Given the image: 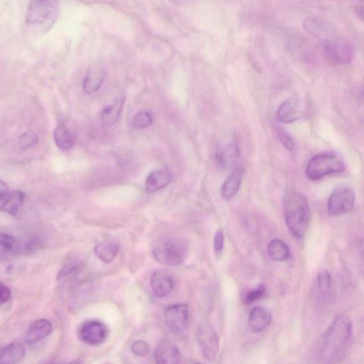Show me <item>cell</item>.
Segmentation results:
<instances>
[{
  "label": "cell",
  "instance_id": "obj_19",
  "mask_svg": "<svg viewBox=\"0 0 364 364\" xmlns=\"http://www.w3.org/2000/svg\"><path fill=\"white\" fill-rule=\"evenodd\" d=\"M25 193L20 190L9 192L2 200L0 210L11 215H16L23 205Z\"/></svg>",
  "mask_w": 364,
  "mask_h": 364
},
{
  "label": "cell",
  "instance_id": "obj_36",
  "mask_svg": "<svg viewBox=\"0 0 364 364\" xmlns=\"http://www.w3.org/2000/svg\"><path fill=\"white\" fill-rule=\"evenodd\" d=\"M11 298V291L4 283L0 282V305L6 303Z\"/></svg>",
  "mask_w": 364,
  "mask_h": 364
},
{
  "label": "cell",
  "instance_id": "obj_29",
  "mask_svg": "<svg viewBox=\"0 0 364 364\" xmlns=\"http://www.w3.org/2000/svg\"><path fill=\"white\" fill-rule=\"evenodd\" d=\"M39 141L37 134L31 131L23 133L18 139V144L22 149H27L36 146Z\"/></svg>",
  "mask_w": 364,
  "mask_h": 364
},
{
  "label": "cell",
  "instance_id": "obj_11",
  "mask_svg": "<svg viewBox=\"0 0 364 364\" xmlns=\"http://www.w3.org/2000/svg\"><path fill=\"white\" fill-rule=\"evenodd\" d=\"M156 364H178L180 353L175 343L164 339L158 343L154 350Z\"/></svg>",
  "mask_w": 364,
  "mask_h": 364
},
{
  "label": "cell",
  "instance_id": "obj_23",
  "mask_svg": "<svg viewBox=\"0 0 364 364\" xmlns=\"http://www.w3.org/2000/svg\"><path fill=\"white\" fill-rule=\"evenodd\" d=\"M53 136L54 141L59 149L66 151L73 147L75 144L74 138L65 125H58L53 131Z\"/></svg>",
  "mask_w": 364,
  "mask_h": 364
},
{
  "label": "cell",
  "instance_id": "obj_14",
  "mask_svg": "<svg viewBox=\"0 0 364 364\" xmlns=\"http://www.w3.org/2000/svg\"><path fill=\"white\" fill-rule=\"evenodd\" d=\"M301 115L300 105L297 100L289 98L282 102L277 110V119L283 123H292Z\"/></svg>",
  "mask_w": 364,
  "mask_h": 364
},
{
  "label": "cell",
  "instance_id": "obj_33",
  "mask_svg": "<svg viewBox=\"0 0 364 364\" xmlns=\"http://www.w3.org/2000/svg\"><path fill=\"white\" fill-rule=\"evenodd\" d=\"M265 292V287L260 284L255 289L248 291L245 298V303L247 304H251L259 299H260Z\"/></svg>",
  "mask_w": 364,
  "mask_h": 364
},
{
  "label": "cell",
  "instance_id": "obj_39",
  "mask_svg": "<svg viewBox=\"0 0 364 364\" xmlns=\"http://www.w3.org/2000/svg\"><path fill=\"white\" fill-rule=\"evenodd\" d=\"M48 364H61V363H48Z\"/></svg>",
  "mask_w": 364,
  "mask_h": 364
},
{
  "label": "cell",
  "instance_id": "obj_25",
  "mask_svg": "<svg viewBox=\"0 0 364 364\" xmlns=\"http://www.w3.org/2000/svg\"><path fill=\"white\" fill-rule=\"evenodd\" d=\"M21 247L13 236L0 233V258L6 259L18 252Z\"/></svg>",
  "mask_w": 364,
  "mask_h": 364
},
{
  "label": "cell",
  "instance_id": "obj_2",
  "mask_svg": "<svg viewBox=\"0 0 364 364\" xmlns=\"http://www.w3.org/2000/svg\"><path fill=\"white\" fill-rule=\"evenodd\" d=\"M284 208L285 222L289 231L296 237H303L311 220V210L306 196L295 191L287 192Z\"/></svg>",
  "mask_w": 364,
  "mask_h": 364
},
{
  "label": "cell",
  "instance_id": "obj_16",
  "mask_svg": "<svg viewBox=\"0 0 364 364\" xmlns=\"http://www.w3.org/2000/svg\"><path fill=\"white\" fill-rule=\"evenodd\" d=\"M106 70L101 65H94L90 68L83 80V90L87 94L97 92L106 78Z\"/></svg>",
  "mask_w": 364,
  "mask_h": 364
},
{
  "label": "cell",
  "instance_id": "obj_24",
  "mask_svg": "<svg viewBox=\"0 0 364 364\" xmlns=\"http://www.w3.org/2000/svg\"><path fill=\"white\" fill-rule=\"evenodd\" d=\"M267 253L271 259L275 261H284L289 257L288 245L279 239H273L267 245Z\"/></svg>",
  "mask_w": 364,
  "mask_h": 364
},
{
  "label": "cell",
  "instance_id": "obj_3",
  "mask_svg": "<svg viewBox=\"0 0 364 364\" xmlns=\"http://www.w3.org/2000/svg\"><path fill=\"white\" fill-rule=\"evenodd\" d=\"M59 3L56 1H31L26 11V23L33 30L45 33L58 18Z\"/></svg>",
  "mask_w": 364,
  "mask_h": 364
},
{
  "label": "cell",
  "instance_id": "obj_32",
  "mask_svg": "<svg viewBox=\"0 0 364 364\" xmlns=\"http://www.w3.org/2000/svg\"><path fill=\"white\" fill-rule=\"evenodd\" d=\"M131 350L136 356L145 357L149 353L150 347L144 341L136 340L132 343Z\"/></svg>",
  "mask_w": 364,
  "mask_h": 364
},
{
  "label": "cell",
  "instance_id": "obj_35",
  "mask_svg": "<svg viewBox=\"0 0 364 364\" xmlns=\"http://www.w3.org/2000/svg\"><path fill=\"white\" fill-rule=\"evenodd\" d=\"M224 246V235L221 230H217L214 235L213 247L216 253H220Z\"/></svg>",
  "mask_w": 364,
  "mask_h": 364
},
{
  "label": "cell",
  "instance_id": "obj_12",
  "mask_svg": "<svg viewBox=\"0 0 364 364\" xmlns=\"http://www.w3.org/2000/svg\"><path fill=\"white\" fill-rule=\"evenodd\" d=\"M150 287L156 297L164 298L173 290L174 280L168 273L156 271L151 274Z\"/></svg>",
  "mask_w": 364,
  "mask_h": 364
},
{
  "label": "cell",
  "instance_id": "obj_17",
  "mask_svg": "<svg viewBox=\"0 0 364 364\" xmlns=\"http://www.w3.org/2000/svg\"><path fill=\"white\" fill-rule=\"evenodd\" d=\"M244 171L241 167L235 168L228 176L221 186V196L226 200H230L237 193L243 177Z\"/></svg>",
  "mask_w": 364,
  "mask_h": 364
},
{
  "label": "cell",
  "instance_id": "obj_1",
  "mask_svg": "<svg viewBox=\"0 0 364 364\" xmlns=\"http://www.w3.org/2000/svg\"><path fill=\"white\" fill-rule=\"evenodd\" d=\"M353 326L346 314L338 315L321 339L318 355L324 364H336L346 355L352 337Z\"/></svg>",
  "mask_w": 364,
  "mask_h": 364
},
{
  "label": "cell",
  "instance_id": "obj_15",
  "mask_svg": "<svg viewBox=\"0 0 364 364\" xmlns=\"http://www.w3.org/2000/svg\"><path fill=\"white\" fill-rule=\"evenodd\" d=\"M52 329V323L48 319L36 320L28 328L25 340L28 344H35L48 336Z\"/></svg>",
  "mask_w": 364,
  "mask_h": 364
},
{
  "label": "cell",
  "instance_id": "obj_27",
  "mask_svg": "<svg viewBox=\"0 0 364 364\" xmlns=\"http://www.w3.org/2000/svg\"><path fill=\"white\" fill-rule=\"evenodd\" d=\"M304 29L309 33L320 37L327 32L326 23L316 17L306 18L303 23Z\"/></svg>",
  "mask_w": 364,
  "mask_h": 364
},
{
  "label": "cell",
  "instance_id": "obj_26",
  "mask_svg": "<svg viewBox=\"0 0 364 364\" xmlns=\"http://www.w3.org/2000/svg\"><path fill=\"white\" fill-rule=\"evenodd\" d=\"M123 102L117 99L112 104L105 107L101 112V122L105 125L114 124L121 113Z\"/></svg>",
  "mask_w": 364,
  "mask_h": 364
},
{
  "label": "cell",
  "instance_id": "obj_34",
  "mask_svg": "<svg viewBox=\"0 0 364 364\" xmlns=\"http://www.w3.org/2000/svg\"><path fill=\"white\" fill-rule=\"evenodd\" d=\"M278 139L280 143L287 149L291 151L294 147V143L290 135L285 132L283 129H279L277 130Z\"/></svg>",
  "mask_w": 364,
  "mask_h": 364
},
{
  "label": "cell",
  "instance_id": "obj_18",
  "mask_svg": "<svg viewBox=\"0 0 364 364\" xmlns=\"http://www.w3.org/2000/svg\"><path fill=\"white\" fill-rule=\"evenodd\" d=\"M238 155V146L235 143H230L217 149L215 159L221 168L228 169L234 165Z\"/></svg>",
  "mask_w": 364,
  "mask_h": 364
},
{
  "label": "cell",
  "instance_id": "obj_10",
  "mask_svg": "<svg viewBox=\"0 0 364 364\" xmlns=\"http://www.w3.org/2000/svg\"><path fill=\"white\" fill-rule=\"evenodd\" d=\"M322 47L326 57L332 63L345 64L353 58V48L346 43L326 40L323 42Z\"/></svg>",
  "mask_w": 364,
  "mask_h": 364
},
{
  "label": "cell",
  "instance_id": "obj_13",
  "mask_svg": "<svg viewBox=\"0 0 364 364\" xmlns=\"http://www.w3.org/2000/svg\"><path fill=\"white\" fill-rule=\"evenodd\" d=\"M272 322L270 312L262 306H255L250 311L248 317V326L251 331L260 333L265 331Z\"/></svg>",
  "mask_w": 364,
  "mask_h": 364
},
{
  "label": "cell",
  "instance_id": "obj_31",
  "mask_svg": "<svg viewBox=\"0 0 364 364\" xmlns=\"http://www.w3.org/2000/svg\"><path fill=\"white\" fill-rule=\"evenodd\" d=\"M317 284L318 288L322 294L329 291L331 287V276L327 270H323L318 273Z\"/></svg>",
  "mask_w": 364,
  "mask_h": 364
},
{
  "label": "cell",
  "instance_id": "obj_28",
  "mask_svg": "<svg viewBox=\"0 0 364 364\" xmlns=\"http://www.w3.org/2000/svg\"><path fill=\"white\" fill-rule=\"evenodd\" d=\"M152 121V115L149 111L140 110L134 115L132 124L135 129H141L151 125Z\"/></svg>",
  "mask_w": 364,
  "mask_h": 364
},
{
  "label": "cell",
  "instance_id": "obj_40",
  "mask_svg": "<svg viewBox=\"0 0 364 364\" xmlns=\"http://www.w3.org/2000/svg\"><path fill=\"white\" fill-rule=\"evenodd\" d=\"M193 364H200V363H193Z\"/></svg>",
  "mask_w": 364,
  "mask_h": 364
},
{
  "label": "cell",
  "instance_id": "obj_6",
  "mask_svg": "<svg viewBox=\"0 0 364 364\" xmlns=\"http://www.w3.org/2000/svg\"><path fill=\"white\" fill-rule=\"evenodd\" d=\"M78 338L85 344L99 346L104 343L109 334L106 324L98 319L83 321L77 331Z\"/></svg>",
  "mask_w": 364,
  "mask_h": 364
},
{
  "label": "cell",
  "instance_id": "obj_20",
  "mask_svg": "<svg viewBox=\"0 0 364 364\" xmlns=\"http://www.w3.org/2000/svg\"><path fill=\"white\" fill-rule=\"evenodd\" d=\"M25 352L20 343H11L1 350L0 364H18L24 357Z\"/></svg>",
  "mask_w": 364,
  "mask_h": 364
},
{
  "label": "cell",
  "instance_id": "obj_37",
  "mask_svg": "<svg viewBox=\"0 0 364 364\" xmlns=\"http://www.w3.org/2000/svg\"><path fill=\"white\" fill-rule=\"evenodd\" d=\"M9 192L7 184L2 180H0V200H2Z\"/></svg>",
  "mask_w": 364,
  "mask_h": 364
},
{
  "label": "cell",
  "instance_id": "obj_8",
  "mask_svg": "<svg viewBox=\"0 0 364 364\" xmlns=\"http://www.w3.org/2000/svg\"><path fill=\"white\" fill-rule=\"evenodd\" d=\"M196 339L204 358L214 361L219 351V340L214 328L208 323L200 325L197 329Z\"/></svg>",
  "mask_w": 364,
  "mask_h": 364
},
{
  "label": "cell",
  "instance_id": "obj_7",
  "mask_svg": "<svg viewBox=\"0 0 364 364\" xmlns=\"http://www.w3.org/2000/svg\"><path fill=\"white\" fill-rule=\"evenodd\" d=\"M355 202L353 190L347 186L338 187L329 197L327 209L330 215L336 216L348 213Z\"/></svg>",
  "mask_w": 364,
  "mask_h": 364
},
{
  "label": "cell",
  "instance_id": "obj_21",
  "mask_svg": "<svg viewBox=\"0 0 364 364\" xmlns=\"http://www.w3.org/2000/svg\"><path fill=\"white\" fill-rule=\"evenodd\" d=\"M171 181V174L165 170H156L150 173L145 181V188L153 193L166 187Z\"/></svg>",
  "mask_w": 364,
  "mask_h": 364
},
{
  "label": "cell",
  "instance_id": "obj_4",
  "mask_svg": "<svg viewBox=\"0 0 364 364\" xmlns=\"http://www.w3.org/2000/svg\"><path fill=\"white\" fill-rule=\"evenodd\" d=\"M344 169V163L339 156L332 153H322L309 159L306 174L309 179L315 181L328 174L342 172Z\"/></svg>",
  "mask_w": 364,
  "mask_h": 364
},
{
  "label": "cell",
  "instance_id": "obj_30",
  "mask_svg": "<svg viewBox=\"0 0 364 364\" xmlns=\"http://www.w3.org/2000/svg\"><path fill=\"white\" fill-rule=\"evenodd\" d=\"M78 265L79 261L77 257L70 256L65 261L58 274V279H60L70 274L72 272L75 271Z\"/></svg>",
  "mask_w": 364,
  "mask_h": 364
},
{
  "label": "cell",
  "instance_id": "obj_9",
  "mask_svg": "<svg viewBox=\"0 0 364 364\" xmlns=\"http://www.w3.org/2000/svg\"><path fill=\"white\" fill-rule=\"evenodd\" d=\"M164 321L168 330L174 334L186 331L188 323L189 311L186 304H175L168 306L164 313Z\"/></svg>",
  "mask_w": 364,
  "mask_h": 364
},
{
  "label": "cell",
  "instance_id": "obj_38",
  "mask_svg": "<svg viewBox=\"0 0 364 364\" xmlns=\"http://www.w3.org/2000/svg\"><path fill=\"white\" fill-rule=\"evenodd\" d=\"M70 364H82V362L80 360H75L72 361Z\"/></svg>",
  "mask_w": 364,
  "mask_h": 364
},
{
  "label": "cell",
  "instance_id": "obj_22",
  "mask_svg": "<svg viewBox=\"0 0 364 364\" xmlns=\"http://www.w3.org/2000/svg\"><path fill=\"white\" fill-rule=\"evenodd\" d=\"M119 250V245L110 240L100 242L93 249L96 257L105 263L112 262L116 257Z\"/></svg>",
  "mask_w": 364,
  "mask_h": 364
},
{
  "label": "cell",
  "instance_id": "obj_5",
  "mask_svg": "<svg viewBox=\"0 0 364 364\" xmlns=\"http://www.w3.org/2000/svg\"><path fill=\"white\" fill-rule=\"evenodd\" d=\"M186 247L181 242L173 240L165 241L152 250L154 259L166 266H177L185 259Z\"/></svg>",
  "mask_w": 364,
  "mask_h": 364
}]
</instances>
